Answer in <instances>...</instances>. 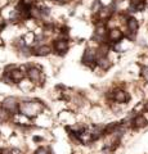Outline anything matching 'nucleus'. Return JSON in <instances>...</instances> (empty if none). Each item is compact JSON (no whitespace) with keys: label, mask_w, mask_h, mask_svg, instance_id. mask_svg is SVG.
I'll use <instances>...</instances> for the list:
<instances>
[{"label":"nucleus","mask_w":148,"mask_h":154,"mask_svg":"<svg viewBox=\"0 0 148 154\" xmlns=\"http://www.w3.org/2000/svg\"><path fill=\"white\" fill-rule=\"evenodd\" d=\"M52 2H54L57 4H67L68 0H52Z\"/></svg>","instance_id":"a211bd4d"},{"label":"nucleus","mask_w":148,"mask_h":154,"mask_svg":"<svg viewBox=\"0 0 148 154\" xmlns=\"http://www.w3.org/2000/svg\"><path fill=\"white\" fill-rule=\"evenodd\" d=\"M52 53V48L49 45H37L35 48H31V54L35 57H46Z\"/></svg>","instance_id":"1a4fd4ad"},{"label":"nucleus","mask_w":148,"mask_h":154,"mask_svg":"<svg viewBox=\"0 0 148 154\" xmlns=\"http://www.w3.org/2000/svg\"><path fill=\"white\" fill-rule=\"evenodd\" d=\"M9 76H11V79H12V81L14 84H20L21 81H23V79H25L26 73L21 68H17L16 67L14 69H12L11 72H9Z\"/></svg>","instance_id":"9b49d317"},{"label":"nucleus","mask_w":148,"mask_h":154,"mask_svg":"<svg viewBox=\"0 0 148 154\" xmlns=\"http://www.w3.org/2000/svg\"><path fill=\"white\" fill-rule=\"evenodd\" d=\"M26 76L28 77V80L31 81V84H40L41 82V71L37 67L28 66V68L26 71ZM41 85V84H40Z\"/></svg>","instance_id":"6e6552de"},{"label":"nucleus","mask_w":148,"mask_h":154,"mask_svg":"<svg viewBox=\"0 0 148 154\" xmlns=\"http://www.w3.org/2000/svg\"><path fill=\"white\" fill-rule=\"evenodd\" d=\"M11 116H12V114L9 113L7 109H4V108L2 107V105H0V123H3V122L8 121Z\"/></svg>","instance_id":"ddd939ff"},{"label":"nucleus","mask_w":148,"mask_h":154,"mask_svg":"<svg viewBox=\"0 0 148 154\" xmlns=\"http://www.w3.org/2000/svg\"><path fill=\"white\" fill-rule=\"evenodd\" d=\"M106 98L112 103H117V104H126L130 102L131 96L130 94L128 93L125 89H121V88H116V89H112L107 91L106 94Z\"/></svg>","instance_id":"f257e3e1"},{"label":"nucleus","mask_w":148,"mask_h":154,"mask_svg":"<svg viewBox=\"0 0 148 154\" xmlns=\"http://www.w3.org/2000/svg\"><path fill=\"white\" fill-rule=\"evenodd\" d=\"M140 76L148 82V66H140Z\"/></svg>","instance_id":"2eb2a0df"},{"label":"nucleus","mask_w":148,"mask_h":154,"mask_svg":"<svg viewBox=\"0 0 148 154\" xmlns=\"http://www.w3.org/2000/svg\"><path fill=\"white\" fill-rule=\"evenodd\" d=\"M81 63L89 67L90 69L97 68V50H95V48L89 46L84 50L83 57H81Z\"/></svg>","instance_id":"7ed1b4c3"},{"label":"nucleus","mask_w":148,"mask_h":154,"mask_svg":"<svg viewBox=\"0 0 148 154\" xmlns=\"http://www.w3.org/2000/svg\"><path fill=\"white\" fill-rule=\"evenodd\" d=\"M143 112H146V113H148V99L146 100L144 103H143Z\"/></svg>","instance_id":"f3484780"},{"label":"nucleus","mask_w":148,"mask_h":154,"mask_svg":"<svg viewBox=\"0 0 148 154\" xmlns=\"http://www.w3.org/2000/svg\"><path fill=\"white\" fill-rule=\"evenodd\" d=\"M35 154H50V150L48 148L40 146V148H37L36 150H35Z\"/></svg>","instance_id":"dca6fc26"},{"label":"nucleus","mask_w":148,"mask_h":154,"mask_svg":"<svg viewBox=\"0 0 148 154\" xmlns=\"http://www.w3.org/2000/svg\"><path fill=\"white\" fill-rule=\"evenodd\" d=\"M30 17H31V19H35V21H40V19H43L40 8L37 7V5H35V4L30 9Z\"/></svg>","instance_id":"f8f14e48"},{"label":"nucleus","mask_w":148,"mask_h":154,"mask_svg":"<svg viewBox=\"0 0 148 154\" xmlns=\"http://www.w3.org/2000/svg\"><path fill=\"white\" fill-rule=\"evenodd\" d=\"M2 107L7 109L11 114H17L20 113V102L14 96H8L2 102Z\"/></svg>","instance_id":"20e7f679"},{"label":"nucleus","mask_w":148,"mask_h":154,"mask_svg":"<svg viewBox=\"0 0 148 154\" xmlns=\"http://www.w3.org/2000/svg\"><path fill=\"white\" fill-rule=\"evenodd\" d=\"M39 8H40V12H41L43 18L50 16V13H52V12H50V8H48V7H45V5H40Z\"/></svg>","instance_id":"4468645a"},{"label":"nucleus","mask_w":148,"mask_h":154,"mask_svg":"<svg viewBox=\"0 0 148 154\" xmlns=\"http://www.w3.org/2000/svg\"><path fill=\"white\" fill-rule=\"evenodd\" d=\"M107 37H108L109 44H116V42H120L125 38V33H124V31L121 30V28L112 27V28H108Z\"/></svg>","instance_id":"39448f33"},{"label":"nucleus","mask_w":148,"mask_h":154,"mask_svg":"<svg viewBox=\"0 0 148 154\" xmlns=\"http://www.w3.org/2000/svg\"><path fill=\"white\" fill-rule=\"evenodd\" d=\"M53 49L58 53L59 55H65L70 49V42L66 38H57L53 41Z\"/></svg>","instance_id":"0eeeda50"},{"label":"nucleus","mask_w":148,"mask_h":154,"mask_svg":"<svg viewBox=\"0 0 148 154\" xmlns=\"http://www.w3.org/2000/svg\"><path fill=\"white\" fill-rule=\"evenodd\" d=\"M125 27L126 31H124V33H133V35H137L138 31H139L140 23L138 21V18H135L134 16H129L125 21Z\"/></svg>","instance_id":"423d86ee"},{"label":"nucleus","mask_w":148,"mask_h":154,"mask_svg":"<svg viewBox=\"0 0 148 154\" xmlns=\"http://www.w3.org/2000/svg\"><path fill=\"white\" fill-rule=\"evenodd\" d=\"M41 112V103H34L32 100H25L20 103V113L27 117H35Z\"/></svg>","instance_id":"f03ea898"},{"label":"nucleus","mask_w":148,"mask_h":154,"mask_svg":"<svg viewBox=\"0 0 148 154\" xmlns=\"http://www.w3.org/2000/svg\"><path fill=\"white\" fill-rule=\"evenodd\" d=\"M112 67V60L109 59V55L107 57H99L97 58V68H99L101 71H108Z\"/></svg>","instance_id":"9d476101"}]
</instances>
